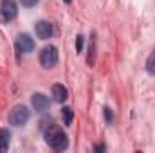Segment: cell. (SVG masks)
Segmentation results:
<instances>
[{
  "instance_id": "cell-1",
  "label": "cell",
  "mask_w": 155,
  "mask_h": 153,
  "mask_svg": "<svg viewBox=\"0 0 155 153\" xmlns=\"http://www.w3.org/2000/svg\"><path fill=\"white\" fill-rule=\"evenodd\" d=\"M45 142L52 148V150H56V151H63V150H67L69 148V137H67V133L61 130V128H58V126H49L45 132Z\"/></svg>"
},
{
  "instance_id": "cell-2",
  "label": "cell",
  "mask_w": 155,
  "mask_h": 153,
  "mask_svg": "<svg viewBox=\"0 0 155 153\" xmlns=\"http://www.w3.org/2000/svg\"><path fill=\"white\" fill-rule=\"evenodd\" d=\"M40 63H41V67H45V69H52V67L58 63V49H56L54 45L43 47L41 52H40Z\"/></svg>"
},
{
  "instance_id": "cell-3",
  "label": "cell",
  "mask_w": 155,
  "mask_h": 153,
  "mask_svg": "<svg viewBox=\"0 0 155 153\" xmlns=\"http://www.w3.org/2000/svg\"><path fill=\"white\" fill-rule=\"evenodd\" d=\"M27 121H29V110H27V106L18 105V106H15L11 110V114H9V124H13V126H24Z\"/></svg>"
},
{
  "instance_id": "cell-4",
  "label": "cell",
  "mask_w": 155,
  "mask_h": 153,
  "mask_svg": "<svg viewBox=\"0 0 155 153\" xmlns=\"http://www.w3.org/2000/svg\"><path fill=\"white\" fill-rule=\"evenodd\" d=\"M18 15V4L15 0H2L0 4V20L11 22Z\"/></svg>"
},
{
  "instance_id": "cell-5",
  "label": "cell",
  "mask_w": 155,
  "mask_h": 153,
  "mask_svg": "<svg viewBox=\"0 0 155 153\" xmlns=\"http://www.w3.org/2000/svg\"><path fill=\"white\" fill-rule=\"evenodd\" d=\"M15 49H16L18 58H20V54L31 52V50L35 49V40L31 38L27 33H22V34H18V36H16V40H15Z\"/></svg>"
},
{
  "instance_id": "cell-6",
  "label": "cell",
  "mask_w": 155,
  "mask_h": 153,
  "mask_svg": "<svg viewBox=\"0 0 155 153\" xmlns=\"http://www.w3.org/2000/svg\"><path fill=\"white\" fill-rule=\"evenodd\" d=\"M35 31H36V36L41 40H49L54 34V27L47 20H40L38 24H36V27H35Z\"/></svg>"
},
{
  "instance_id": "cell-7",
  "label": "cell",
  "mask_w": 155,
  "mask_h": 153,
  "mask_svg": "<svg viewBox=\"0 0 155 153\" xmlns=\"http://www.w3.org/2000/svg\"><path fill=\"white\" fill-rule=\"evenodd\" d=\"M31 105H33V108H35L36 112H45V110L51 106V101H49L47 96L36 92V94H33V97H31Z\"/></svg>"
},
{
  "instance_id": "cell-8",
  "label": "cell",
  "mask_w": 155,
  "mask_h": 153,
  "mask_svg": "<svg viewBox=\"0 0 155 153\" xmlns=\"http://www.w3.org/2000/svg\"><path fill=\"white\" fill-rule=\"evenodd\" d=\"M52 99H54L56 103H65V101L69 99V90H67L63 85H60V83L52 85Z\"/></svg>"
},
{
  "instance_id": "cell-9",
  "label": "cell",
  "mask_w": 155,
  "mask_h": 153,
  "mask_svg": "<svg viewBox=\"0 0 155 153\" xmlns=\"http://www.w3.org/2000/svg\"><path fill=\"white\" fill-rule=\"evenodd\" d=\"M9 142H11V132L5 128H0V153L9 148Z\"/></svg>"
},
{
  "instance_id": "cell-10",
  "label": "cell",
  "mask_w": 155,
  "mask_h": 153,
  "mask_svg": "<svg viewBox=\"0 0 155 153\" xmlns=\"http://www.w3.org/2000/svg\"><path fill=\"white\" fill-rule=\"evenodd\" d=\"M61 115H63V122H65V126H71V124H72V119H74L72 108H69V106H63Z\"/></svg>"
},
{
  "instance_id": "cell-11",
  "label": "cell",
  "mask_w": 155,
  "mask_h": 153,
  "mask_svg": "<svg viewBox=\"0 0 155 153\" xmlns=\"http://www.w3.org/2000/svg\"><path fill=\"white\" fill-rule=\"evenodd\" d=\"M146 72L155 76V50L150 54V58L146 60Z\"/></svg>"
},
{
  "instance_id": "cell-12",
  "label": "cell",
  "mask_w": 155,
  "mask_h": 153,
  "mask_svg": "<svg viewBox=\"0 0 155 153\" xmlns=\"http://www.w3.org/2000/svg\"><path fill=\"white\" fill-rule=\"evenodd\" d=\"M52 122H54V121H52V117H51V115H47V117H43V119L40 121V128L45 132L49 126H52Z\"/></svg>"
},
{
  "instance_id": "cell-13",
  "label": "cell",
  "mask_w": 155,
  "mask_h": 153,
  "mask_svg": "<svg viewBox=\"0 0 155 153\" xmlns=\"http://www.w3.org/2000/svg\"><path fill=\"white\" fill-rule=\"evenodd\" d=\"M103 110H105V112H103V115H105V121H107V122L110 124V122L114 121V114H112V110H110L108 106H105Z\"/></svg>"
},
{
  "instance_id": "cell-14",
  "label": "cell",
  "mask_w": 155,
  "mask_h": 153,
  "mask_svg": "<svg viewBox=\"0 0 155 153\" xmlns=\"http://www.w3.org/2000/svg\"><path fill=\"white\" fill-rule=\"evenodd\" d=\"M20 4L25 5V7H35L38 4V0H20Z\"/></svg>"
},
{
  "instance_id": "cell-15",
  "label": "cell",
  "mask_w": 155,
  "mask_h": 153,
  "mask_svg": "<svg viewBox=\"0 0 155 153\" xmlns=\"http://www.w3.org/2000/svg\"><path fill=\"white\" fill-rule=\"evenodd\" d=\"M76 50H78V52H81V50H83V36H78V38H76Z\"/></svg>"
},
{
  "instance_id": "cell-16",
  "label": "cell",
  "mask_w": 155,
  "mask_h": 153,
  "mask_svg": "<svg viewBox=\"0 0 155 153\" xmlns=\"http://www.w3.org/2000/svg\"><path fill=\"white\" fill-rule=\"evenodd\" d=\"M96 151H105V146H96Z\"/></svg>"
},
{
  "instance_id": "cell-17",
  "label": "cell",
  "mask_w": 155,
  "mask_h": 153,
  "mask_svg": "<svg viewBox=\"0 0 155 153\" xmlns=\"http://www.w3.org/2000/svg\"><path fill=\"white\" fill-rule=\"evenodd\" d=\"M63 2H67V4H71V0H63Z\"/></svg>"
}]
</instances>
